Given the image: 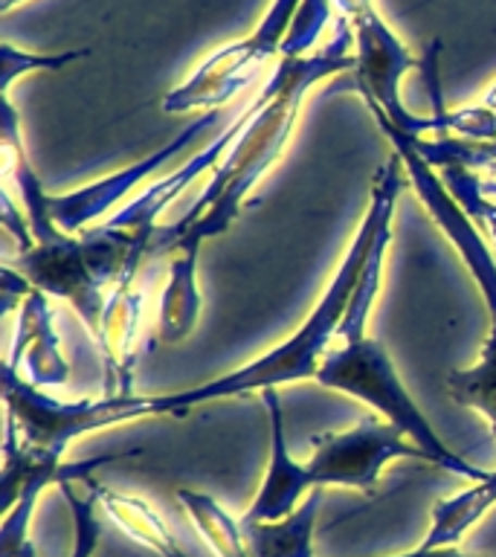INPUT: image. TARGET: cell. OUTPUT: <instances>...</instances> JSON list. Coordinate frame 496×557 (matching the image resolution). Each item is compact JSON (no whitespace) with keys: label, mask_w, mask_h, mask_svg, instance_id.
I'll return each mask as SVG.
<instances>
[{"label":"cell","mask_w":496,"mask_h":557,"mask_svg":"<svg viewBox=\"0 0 496 557\" xmlns=\"http://www.w3.org/2000/svg\"><path fill=\"white\" fill-rule=\"evenodd\" d=\"M355 33L346 17L334 21V38L305 59H278L268 85L252 102V120L235 139V146L212 172V181L181 221L157 226L148 252H177L181 247H200L207 238L226 233L252 186L270 172L294 134L302 102L313 85L351 70L355 73Z\"/></svg>","instance_id":"1"},{"label":"cell","mask_w":496,"mask_h":557,"mask_svg":"<svg viewBox=\"0 0 496 557\" xmlns=\"http://www.w3.org/2000/svg\"><path fill=\"white\" fill-rule=\"evenodd\" d=\"M404 186V160L398 154L389 157L386 163L374 172L372 181V200L365 209V218L360 230H357L355 242L343 256L337 276L331 278V287L322 294L311 317L296 334L282 343V346L270 348L268 355L256 357L252 363L241 366L230 374H221L215 381L200 383L191 389L174 392V395H151V416H183L189 409L207 404V400L233 398V395H247V392H264L278 389L285 383H299L308 377H317L322 360L328 355L331 337L337 334L346 317L348 299L355 294L357 278L363 273V264L372 250L374 230L381 224L383 207L392 191Z\"/></svg>","instance_id":"2"},{"label":"cell","mask_w":496,"mask_h":557,"mask_svg":"<svg viewBox=\"0 0 496 557\" xmlns=\"http://www.w3.org/2000/svg\"><path fill=\"white\" fill-rule=\"evenodd\" d=\"M3 148L12 154V174H15L17 191H21V207L29 215V226L35 235L33 247L26 252H17L12 268L21 270L35 290L73 305L90 331V337H96L108 296L87 264L82 238L64 233L52 221L50 203H47L50 191L44 189L41 177L29 165L24 137H21V122H17V111L9 96L3 99Z\"/></svg>","instance_id":"3"},{"label":"cell","mask_w":496,"mask_h":557,"mask_svg":"<svg viewBox=\"0 0 496 557\" xmlns=\"http://www.w3.org/2000/svg\"><path fill=\"white\" fill-rule=\"evenodd\" d=\"M317 383L325 389L346 392L363 400L372 409H377L389 424L400 426L412 444L433 459L435 468H444L456 476L482 482L487 479L485 470L473 468L468 459H461L459 453H452L447 444L435 435V430L426 424L424 412L416 407V400L409 398L407 386L400 383V374L386 355V348L374 337L355 339L343 348H334L322 360Z\"/></svg>","instance_id":"4"},{"label":"cell","mask_w":496,"mask_h":557,"mask_svg":"<svg viewBox=\"0 0 496 557\" xmlns=\"http://www.w3.org/2000/svg\"><path fill=\"white\" fill-rule=\"evenodd\" d=\"M3 400L7 412L15 418L17 435L29 447L61 456L76 438L104 426L134 421V418L151 416V398L148 395H102L87 400H55L44 395L38 386L21 377L12 366H3Z\"/></svg>","instance_id":"5"},{"label":"cell","mask_w":496,"mask_h":557,"mask_svg":"<svg viewBox=\"0 0 496 557\" xmlns=\"http://www.w3.org/2000/svg\"><path fill=\"white\" fill-rule=\"evenodd\" d=\"M299 3L302 0H273L261 17V24L256 26V33L212 52L207 61H200V67L183 85L174 87L172 94H165L163 111H218L235 94H241L270 59H276V55L282 59V44L294 24Z\"/></svg>","instance_id":"6"},{"label":"cell","mask_w":496,"mask_h":557,"mask_svg":"<svg viewBox=\"0 0 496 557\" xmlns=\"http://www.w3.org/2000/svg\"><path fill=\"white\" fill-rule=\"evenodd\" d=\"M355 33V87L365 104L386 113V120L409 137L433 131L430 116H416L400 99V82L409 70L421 67V59L392 33L372 0H334Z\"/></svg>","instance_id":"7"},{"label":"cell","mask_w":496,"mask_h":557,"mask_svg":"<svg viewBox=\"0 0 496 557\" xmlns=\"http://www.w3.org/2000/svg\"><path fill=\"white\" fill-rule=\"evenodd\" d=\"M313 456L308 465L313 487H357V491H372L381 479L383 468L392 459H421L433 465L418 444L407 438V433L395 424H383L377 418H360L351 430L343 433L313 435Z\"/></svg>","instance_id":"8"},{"label":"cell","mask_w":496,"mask_h":557,"mask_svg":"<svg viewBox=\"0 0 496 557\" xmlns=\"http://www.w3.org/2000/svg\"><path fill=\"white\" fill-rule=\"evenodd\" d=\"M372 116L377 120L381 131L386 137L392 139V146H395V154L404 160V169H407L409 181L416 186V191L424 200V207L430 209V215L438 226H442V233L447 235L452 242V247L459 250V256L468 264L470 276L476 278L479 290L485 296L487 311L496 313V261L487 250L485 238L479 233L476 221L464 212L459 200L452 198L450 189H447V183L442 181V174L435 172L433 165L426 163L424 157L418 154L416 146H412V137L398 131L386 120V113L374 111L369 108Z\"/></svg>","instance_id":"9"},{"label":"cell","mask_w":496,"mask_h":557,"mask_svg":"<svg viewBox=\"0 0 496 557\" xmlns=\"http://www.w3.org/2000/svg\"><path fill=\"white\" fill-rule=\"evenodd\" d=\"M218 122V111H207L198 120H191L186 125V131H181L172 143H165L163 148H157L154 154L142 157L139 163H131L120 172L108 174L102 181L87 183L82 189L64 191V195H50V215L52 221L64 230V233H82L87 226H94V221H99L102 215H108L116 203H120L125 195H128L134 186L146 183L157 169H163L165 163H172L174 157L181 154L183 148L195 143L198 137H203L212 125Z\"/></svg>","instance_id":"10"},{"label":"cell","mask_w":496,"mask_h":557,"mask_svg":"<svg viewBox=\"0 0 496 557\" xmlns=\"http://www.w3.org/2000/svg\"><path fill=\"white\" fill-rule=\"evenodd\" d=\"M252 120V104L247 111H238L224 134H218L209 146H203L195 157H189L186 163H181L172 174H165L163 181H157L154 186H148L139 198L128 200L120 212H113L104 224L113 230H125V233H137L139 238H154L157 233V218L163 215L165 209L172 207L174 200L181 198L183 191L189 189L191 183L198 181L200 174L209 169H218V163L224 160L226 151L235 146V139L241 137V131L247 128V122Z\"/></svg>","instance_id":"11"},{"label":"cell","mask_w":496,"mask_h":557,"mask_svg":"<svg viewBox=\"0 0 496 557\" xmlns=\"http://www.w3.org/2000/svg\"><path fill=\"white\" fill-rule=\"evenodd\" d=\"M261 398H264V407H268L270 416V459L259 494H256L252 505L241 517L244 525L285 520V517H290V513L302 505L305 496L313 491L308 465H299V461L290 456V450H287L285 412H282L278 392L264 389L261 392Z\"/></svg>","instance_id":"12"},{"label":"cell","mask_w":496,"mask_h":557,"mask_svg":"<svg viewBox=\"0 0 496 557\" xmlns=\"http://www.w3.org/2000/svg\"><path fill=\"white\" fill-rule=\"evenodd\" d=\"M142 290L134 282H120L104 302L96 346L104 360V395H131L134 369L142 337Z\"/></svg>","instance_id":"13"},{"label":"cell","mask_w":496,"mask_h":557,"mask_svg":"<svg viewBox=\"0 0 496 557\" xmlns=\"http://www.w3.org/2000/svg\"><path fill=\"white\" fill-rule=\"evenodd\" d=\"M7 363L38 389L67 383L70 363L67 357L61 355L52 311L47 305V294L41 290H33L21 305L15 343H12V355Z\"/></svg>","instance_id":"14"},{"label":"cell","mask_w":496,"mask_h":557,"mask_svg":"<svg viewBox=\"0 0 496 557\" xmlns=\"http://www.w3.org/2000/svg\"><path fill=\"white\" fill-rule=\"evenodd\" d=\"M198 259L200 247H181L169 264V285L160 296V317H157V337L169 346L189 339L200 320Z\"/></svg>","instance_id":"15"},{"label":"cell","mask_w":496,"mask_h":557,"mask_svg":"<svg viewBox=\"0 0 496 557\" xmlns=\"http://www.w3.org/2000/svg\"><path fill=\"white\" fill-rule=\"evenodd\" d=\"M322 508V487H313L290 517L252 522L247 529L250 557H313V525Z\"/></svg>","instance_id":"16"},{"label":"cell","mask_w":496,"mask_h":557,"mask_svg":"<svg viewBox=\"0 0 496 557\" xmlns=\"http://www.w3.org/2000/svg\"><path fill=\"white\" fill-rule=\"evenodd\" d=\"M96 496L102 511L120 525L131 540H137L139 546L154 552L157 557H189L172 534V529L160 520V513L139 496L120 494V491H108V487L96 485Z\"/></svg>","instance_id":"17"},{"label":"cell","mask_w":496,"mask_h":557,"mask_svg":"<svg viewBox=\"0 0 496 557\" xmlns=\"http://www.w3.org/2000/svg\"><path fill=\"white\" fill-rule=\"evenodd\" d=\"M400 189H395L386 198V207H383L381 224L374 230L372 250H369V259L363 264V273L357 278V287L351 299H348L346 317H343V325H339V337L346 343H355V339L365 337V325H369V317H372L374 296L381 290V273H383V256L389 250L392 242V212H395V200H398Z\"/></svg>","instance_id":"18"},{"label":"cell","mask_w":496,"mask_h":557,"mask_svg":"<svg viewBox=\"0 0 496 557\" xmlns=\"http://www.w3.org/2000/svg\"><path fill=\"white\" fill-rule=\"evenodd\" d=\"M496 505V470L487 473V479L476 482L468 491L450 496V499H442L435 503L433 508V525H430V534L424 537L421 546L424 548H444L456 546L464 531H470L482 517H485L487 508Z\"/></svg>","instance_id":"19"},{"label":"cell","mask_w":496,"mask_h":557,"mask_svg":"<svg viewBox=\"0 0 496 557\" xmlns=\"http://www.w3.org/2000/svg\"><path fill=\"white\" fill-rule=\"evenodd\" d=\"M177 503L186 508L195 529L207 540L215 557H250L244 522L233 520V513L224 511L212 496L191 491V487H177Z\"/></svg>","instance_id":"20"},{"label":"cell","mask_w":496,"mask_h":557,"mask_svg":"<svg viewBox=\"0 0 496 557\" xmlns=\"http://www.w3.org/2000/svg\"><path fill=\"white\" fill-rule=\"evenodd\" d=\"M447 392L459 407L482 412L496 438V313H491V334H487L482 357L470 369H452L447 374Z\"/></svg>","instance_id":"21"},{"label":"cell","mask_w":496,"mask_h":557,"mask_svg":"<svg viewBox=\"0 0 496 557\" xmlns=\"http://www.w3.org/2000/svg\"><path fill=\"white\" fill-rule=\"evenodd\" d=\"M102 459L96 461H78V465H70L67 476L61 479V494L67 499L70 513H73V552L70 557H94L96 548H99V540H102V529H99V520H96V485L87 496H82L73 485V479H82L90 468H96Z\"/></svg>","instance_id":"22"},{"label":"cell","mask_w":496,"mask_h":557,"mask_svg":"<svg viewBox=\"0 0 496 557\" xmlns=\"http://www.w3.org/2000/svg\"><path fill=\"white\" fill-rule=\"evenodd\" d=\"M90 50H67V52H29L17 50L12 44H0V90H3V99L9 96L15 78L26 76V73H35V70H64L70 67L73 61L87 59Z\"/></svg>","instance_id":"23"},{"label":"cell","mask_w":496,"mask_h":557,"mask_svg":"<svg viewBox=\"0 0 496 557\" xmlns=\"http://www.w3.org/2000/svg\"><path fill=\"white\" fill-rule=\"evenodd\" d=\"M331 3L334 0H302L296 9L294 24L287 29L282 44V59H305L320 41L322 29L331 21Z\"/></svg>","instance_id":"24"},{"label":"cell","mask_w":496,"mask_h":557,"mask_svg":"<svg viewBox=\"0 0 496 557\" xmlns=\"http://www.w3.org/2000/svg\"><path fill=\"white\" fill-rule=\"evenodd\" d=\"M0 203H3V209H0V224L7 226V233H12V238L17 242V250L26 252L35 244L29 215H24V209L15 207V200L9 195V189L0 191Z\"/></svg>","instance_id":"25"},{"label":"cell","mask_w":496,"mask_h":557,"mask_svg":"<svg viewBox=\"0 0 496 557\" xmlns=\"http://www.w3.org/2000/svg\"><path fill=\"white\" fill-rule=\"evenodd\" d=\"M0 290H3V313H12L17 305H24V299L33 294L35 287L26 282V276L21 270H15L7 261V264L0 268Z\"/></svg>","instance_id":"26"},{"label":"cell","mask_w":496,"mask_h":557,"mask_svg":"<svg viewBox=\"0 0 496 557\" xmlns=\"http://www.w3.org/2000/svg\"><path fill=\"white\" fill-rule=\"evenodd\" d=\"M398 557H470V555L459 552V548H456V546H444V548L418 546L416 552H409V555H398Z\"/></svg>","instance_id":"27"},{"label":"cell","mask_w":496,"mask_h":557,"mask_svg":"<svg viewBox=\"0 0 496 557\" xmlns=\"http://www.w3.org/2000/svg\"><path fill=\"white\" fill-rule=\"evenodd\" d=\"M482 195H485V198H491V195H494L496 198V181H482Z\"/></svg>","instance_id":"28"},{"label":"cell","mask_w":496,"mask_h":557,"mask_svg":"<svg viewBox=\"0 0 496 557\" xmlns=\"http://www.w3.org/2000/svg\"><path fill=\"white\" fill-rule=\"evenodd\" d=\"M21 0H0V12H9L12 7H17Z\"/></svg>","instance_id":"29"},{"label":"cell","mask_w":496,"mask_h":557,"mask_svg":"<svg viewBox=\"0 0 496 557\" xmlns=\"http://www.w3.org/2000/svg\"><path fill=\"white\" fill-rule=\"evenodd\" d=\"M491 169H494V172H496V165H491Z\"/></svg>","instance_id":"30"}]
</instances>
